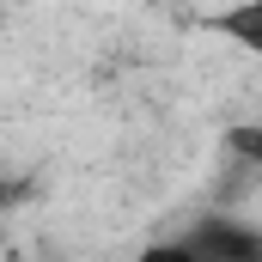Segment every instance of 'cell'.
Instances as JSON below:
<instances>
[{
  "instance_id": "cell-7",
  "label": "cell",
  "mask_w": 262,
  "mask_h": 262,
  "mask_svg": "<svg viewBox=\"0 0 262 262\" xmlns=\"http://www.w3.org/2000/svg\"><path fill=\"white\" fill-rule=\"evenodd\" d=\"M0 238H6V232H0Z\"/></svg>"
},
{
  "instance_id": "cell-2",
  "label": "cell",
  "mask_w": 262,
  "mask_h": 262,
  "mask_svg": "<svg viewBox=\"0 0 262 262\" xmlns=\"http://www.w3.org/2000/svg\"><path fill=\"white\" fill-rule=\"evenodd\" d=\"M207 31L238 43V49H250V55H262V0H238V6L207 12Z\"/></svg>"
},
{
  "instance_id": "cell-3",
  "label": "cell",
  "mask_w": 262,
  "mask_h": 262,
  "mask_svg": "<svg viewBox=\"0 0 262 262\" xmlns=\"http://www.w3.org/2000/svg\"><path fill=\"white\" fill-rule=\"evenodd\" d=\"M128 262H195V250H189V238L177 232V238H152V244H140Z\"/></svg>"
},
{
  "instance_id": "cell-6",
  "label": "cell",
  "mask_w": 262,
  "mask_h": 262,
  "mask_svg": "<svg viewBox=\"0 0 262 262\" xmlns=\"http://www.w3.org/2000/svg\"><path fill=\"white\" fill-rule=\"evenodd\" d=\"M0 171H6V165H0Z\"/></svg>"
},
{
  "instance_id": "cell-5",
  "label": "cell",
  "mask_w": 262,
  "mask_h": 262,
  "mask_svg": "<svg viewBox=\"0 0 262 262\" xmlns=\"http://www.w3.org/2000/svg\"><path fill=\"white\" fill-rule=\"evenodd\" d=\"M18 201H25V183H12V177L0 171V213H12Z\"/></svg>"
},
{
  "instance_id": "cell-4",
  "label": "cell",
  "mask_w": 262,
  "mask_h": 262,
  "mask_svg": "<svg viewBox=\"0 0 262 262\" xmlns=\"http://www.w3.org/2000/svg\"><path fill=\"white\" fill-rule=\"evenodd\" d=\"M226 146H232L244 165H256V171H262V122H244V128H232V134H226Z\"/></svg>"
},
{
  "instance_id": "cell-1",
  "label": "cell",
  "mask_w": 262,
  "mask_h": 262,
  "mask_svg": "<svg viewBox=\"0 0 262 262\" xmlns=\"http://www.w3.org/2000/svg\"><path fill=\"white\" fill-rule=\"evenodd\" d=\"M195 262H262V226L238 220V213H201L183 232Z\"/></svg>"
}]
</instances>
